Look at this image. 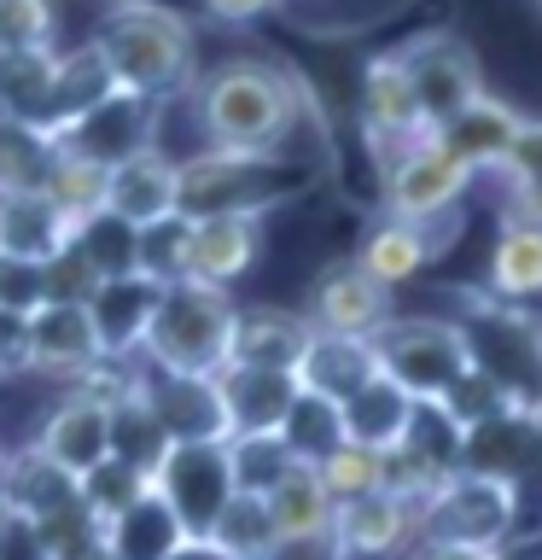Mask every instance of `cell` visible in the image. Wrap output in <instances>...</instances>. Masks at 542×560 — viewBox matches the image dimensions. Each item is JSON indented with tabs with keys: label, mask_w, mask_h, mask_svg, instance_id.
<instances>
[{
	"label": "cell",
	"mask_w": 542,
	"mask_h": 560,
	"mask_svg": "<svg viewBox=\"0 0 542 560\" xmlns=\"http://www.w3.org/2000/svg\"><path fill=\"white\" fill-rule=\"evenodd\" d=\"M94 52L111 70L117 94L164 105L192 88V30L164 0H111L94 24Z\"/></svg>",
	"instance_id": "6da1fadb"
},
{
	"label": "cell",
	"mask_w": 542,
	"mask_h": 560,
	"mask_svg": "<svg viewBox=\"0 0 542 560\" xmlns=\"http://www.w3.org/2000/svg\"><path fill=\"white\" fill-rule=\"evenodd\" d=\"M210 152L274 158L292 135V82L257 59H227L192 82Z\"/></svg>",
	"instance_id": "7a4b0ae2"
},
{
	"label": "cell",
	"mask_w": 542,
	"mask_h": 560,
	"mask_svg": "<svg viewBox=\"0 0 542 560\" xmlns=\"http://www.w3.org/2000/svg\"><path fill=\"white\" fill-rule=\"evenodd\" d=\"M227 327H234V304H227V292L199 287V280L157 287L146 339H140V362L157 368V374L216 380L222 362H227Z\"/></svg>",
	"instance_id": "3957f363"
},
{
	"label": "cell",
	"mask_w": 542,
	"mask_h": 560,
	"mask_svg": "<svg viewBox=\"0 0 542 560\" xmlns=\"http://www.w3.org/2000/svg\"><path fill=\"white\" fill-rule=\"evenodd\" d=\"M455 332H461L472 374L496 385L507 409L537 415V402H542V327L531 315L507 310V304H472L455 322Z\"/></svg>",
	"instance_id": "277c9868"
},
{
	"label": "cell",
	"mask_w": 542,
	"mask_h": 560,
	"mask_svg": "<svg viewBox=\"0 0 542 560\" xmlns=\"http://www.w3.org/2000/svg\"><path fill=\"white\" fill-rule=\"evenodd\" d=\"M297 182H286V164L274 158H239V152H199L175 164V210L187 222L204 217H257L274 210Z\"/></svg>",
	"instance_id": "5b68a950"
},
{
	"label": "cell",
	"mask_w": 542,
	"mask_h": 560,
	"mask_svg": "<svg viewBox=\"0 0 542 560\" xmlns=\"http://www.w3.org/2000/svg\"><path fill=\"white\" fill-rule=\"evenodd\" d=\"M519 514V490L484 472H461L432 485V497L414 508L420 542H455V549H502Z\"/></svg>",
	"instance_id": "8992f818"
},
{
	"label": "cell",
	"mask_w": 542,
	"mask_h": 560,
	"mask_svg": "<svg viewBox=\"0 0 542 560\" xmlns=\"http://www.w3.org/2000/svg\"><path fill=\"white\" fill-rule=\"evenodd\" d=\"M379 374L402 385L414 402H444L467 374V350L455 322H432V315H391L374 332Z\"/></svg>",
	"instance_id": "52a82bcc"
},
{
	"label": "cell",
	"mask_w": 542,
	"mask_h": 560,
	"mask_svg": "<svg viewBox=\"0 0 542 560\" xmlns=\"http://www.w3.org/2000/svg\"><path fill=\"white\" fill-rule=\"evenodd\" d=\"M467 187L472 175L461 164H449L432 135L402 140V147L385 152V210H391V222H414V228L444 222Z\"/></svg>",
	"instance_id": "ba28073f"
},
{
	"label": "cell",
	"mask_w": 542,
	"mask_h": 560,
	"mask_svg": "<svg viewBox=\"0 0 542 560\" xmlns=\"http://www.w3.org/2000/svg\"><path fill=\"white\" fill-rule=\"evenodd\" d=\"M152 497L175 514L187 537H210V525L234 497V479H227V450L222 444H175L164 455V467L152 472Z\"/></svg>",
	"instance_id": "9c48e42d"
},
{
	"label": "cell",
	"mask_w": 542,
	"mask_h": 560,
	"mask_svg": "<svg viewBox=\"0 0 542 560\" xmlns=\"http://www.w3.org/2000/svg\"><path fill=\"white\" fill-rule=\"evenodd\" d=\"M397 65L414 88V105H420V117H426V129H437L444 117H455L461 105H472L484 94L479 59H472V47L455 42V35H420V42L397 47Z\"/></svg>",
	"instance_id": "30bf717a"
},
{
	"label": "cell",
	"mask_w": 542,
	"mask_h": 560,
	"mask_svg": "<svg viewBox=\"0 0 542 560\" xmlns=\"http://www.w3.org/2000/svg\"><path fill=\"white\" fill-rule=\"evenodd\" d=\"M0 502H7L12 514H24L47 542H59L70 532H82V525H94V520H87V508H82L76 479L59 472L52 462H42L35 450L0 455Z\"/></svg>",
	"instance_id": "8fae6325"
},
{
	"label": "cell",
	"mask_w": 542,
	"mask_h": 560,
	"mask_svg": "<svg viewBox=\"0 0 542 560\" xmlns=\"http://www.w3.org/2000/svg\"><path fill=\"white\" fill-rule=\"evenodd\" d=\"M134 392H140V402L157 415V427L169 432V444H227V420H222L216 380H199V374H157V368L140 362V368H134Z\"/></svg>",
	"instance_id": "7c38bea8"
},
{
	"label": "cell",
	"mask_w": 542,
	"mask_h": 560,
	"mask_svg": "<svg viewBox=\"0 0 542 560\" xmlns=\"http://www.w3.org/2000/svg\"><path fill=\"white\" fill-rule=\"evenodd\" d=\"M24 332H30V368L35 374H52L64 385L87 380L99 357V339H94V322L76 298H42L30 315H24Z\"/></svg>",
	"instance_id": "4fadbf2b"
},
{
	"label": "cell",
	"mask_w": 542,
	"mask_h": 560,
	"mask_svg": "<svg viewBox=\"0 0 542 560\" xmlns=\"http://www.w3.org/2000/svg\"><path fill=\"white\" fill-rule=\"evenodd\" d=\"M304 322H309V332L374 339V332L391 322V292H385L379 280H367V275L356 269V257H350V262H332V269H321V280H315Z\"/></svg>",
	"instance_id": "5bb4252c"
},
{
	"label": "cell",
	"mask_w": 542,
	"mask_h": 560,
	"mask_svg": "<svg viewBox=\"0 0 542 560\" xmlns=\"http://www.w3.org/2000/svg\"><path fill=\"white\" fill-rule=\"evenodd\" d=\"M157 129V105L152 100H134V94H111L105 105H94L82 122H70L59 140H47L52 152H76V158H94V164H122V158L157 147L152 140Z\"/></svg>",
	"instance_id": "9a60e30c"
},
{
	"label": "cell",
	"mask_w": 542,
	"mask_h": 560,
	"mask_svg": "<svg viewBox=\"0 0 542 560\" xmlns=\"http://www.w3.org/2000/svg\"><path fill=\"white\" fill-rule=\"evenodd\" d=\"M332 542H339L344 560H391V555H414L420 549V520H414V502L402 497H374L362 502H344L332 508Z\"/></svg>",
	"instance_id": "2e32d148"
},
{
	"label": "cell",
	"mask_w": 542,
	"mask_h": 560,
	"mask_svg": "<svg viewBox=\"0 0 542 560\" xmlns=\"http://www.w3.org/2000/svg\"><path fill=\"white\" fill-rule=\"evenodd\" d=\"M519 135V112L514 105H502L496 94H479L472 105H461L455 117H444L432 129L437 152L449 158V164H461L467 175H484V170H502L507 147H514Z\"/></svg>",
	"instance_id": "e0dca14e"
},
{
	"label": "cell",
	"mask_w": 542,
	"mask_h": 560,
	"mask_svg": "<svg viewBox=\"0 0 542 560\" xmlns=\"http://www.w3.org/2000/svg\"><path fill=\"white\" fill-rule=\"evenodd\" d=\"M152 304H157V287H152L146 275L99 280V287L82 298V310H87V322H94V339H99V357H105V362L140 357V339H146Z\"/></svg>",
	"instance_id": "ac0fdd59"
},
{
	"label": "cell",
	"mask_w": 542,
	"mask_h": 560,
	"mask_svg": "<svg viewBox=\"0 0 542 560\" xmlns=\"http://www.w3.org/2000/svg\"><path fill=\"white\" fill-rule=\"evenodd\" d=\"M216 397H222L227 438H262V432H280V420L292 415L297 380L280 374V368H222Z\"/></svg>",
	"instance_id": "d6986e66"
},
{
	"label": "cell",
	"mask_w": 542,
	"mask_h": 560,
	"mask_svg": "<svg viewBox=\"0 0 542 560\" xmlns=\"http://www.w3.org/2000/svg\"><path fill=\"white\" fill-rule=\"evenodd\" d=\"M105 217H117L129 228H152V222L175 217V158L146 147L105 170Z\"/></svg>",
	"instance_id": "ffe728a7"
},
{
	"label": "cell",
	"mask_w": 542,
	"mask_h": 560,
	"mask_svg": "<svg viewBox=\"0 0 542 560\" xmlns=\"http://www.w3.org/2000/svg\"><path fill=\"white\" fill-rule=\"evenodd\" d=\"M374 374H379L374 339H344V332H309L304 357H297V368H292L297 392H309V397H321V402L356 397Z\"/></svg>",
	"instance_id": "44dd1931"
},
{
	"label": "cell",
	"mask_w": 542,
	"mask_h": 560,
	"mask_svg": "<svg viewBox=\"0 0 542 560\" xmlns=\"http://www.w3.org/2000/svg\"><path fill=\"white\" fill-rule=\"evenodd\" d=\"M30 450L42 455V462H52L59 472H70V479H82L87 467L105 462V402L82 397V392H64L52 402V415L42 420V432H35Z\"/></svg>",
	"instance_id": "7402d4cb"
},
{
	"label": "cell",
	"mask_w": 542,
	"mask_h": 560,
	"mask_svg": "<svg viewBox=\"0 0 542 560\" xmlns=\"http://www.w3.org/2000/svg\"><path fill=\"white\" fill-rule=\"evenodd\" d=\"M117 94L111 70H105V59L94 52V42L70 47L59 52V65H52V88H47V105H42V122H35V135L42 140H59L70 122H82L94 105H105Z\"/></svg>",
	"instance_id": "603a6c76"
},
{
	"label": "cell",
	"mask_w": 542,
	"mask_h": 560,
	"mask_svg": "<svg viewBox=\"0 0 542 560\" xmlns=\"http://www.w3.org/2000/svg\"><path fill=\"white\" fill-rule=\"evenodd\" d=\"M309 345V322L297 310H234V327H227V362L222 368H280L292 374L297 357Z\"/></svg>",
	"instance_id": "cb8c5ba5"
},
{
	"label": "cell",
	"mask_w": 542,
	"mask_h": 560,
	"mask_svg": "<svg viewBox=\"0 0 542 560\" xmlns=\"http://www.w3.org/2000/svg\"><path fill=\"white\" fill-rule=\"evenodd\" d=\"M70 234H76V228H70V222L59 217V210H52L47 192L0 187V257L47 269V262L70 245Z\"/></svg>",
	"instance_id": "d4e9b609"
},
{
	"label": "cell",
	"mask_w": 542,
	"mask_h": 560,
	"mask_svg": "<svg viewBox=\"0 0 542 560\" xmlns=\"http://www.w3.org/2000/svg\"><path fill=\"white\" fill-rule=\"evenodd\" d=\"M257 240H262L257 217H204V222H192V234H187V280L227 292L257 262Z\"/></svg>",
	"instance_id": "484cf974"
},
{
	"label": "cell",
	"mask_w": 542,
	"mask_h": 560,
	"mask_svg": "<svg viewBox=\"0 0 542 560\" xmlns=\"http://www.w3.org/2000/svg\"><path fill=\"white\" fill-rule=\"evenodd\" d=\"M362 117H367V135H374L385 152L402 147V140L432 135L426 117H420V105H414V88H409V77H402V65H397V52H379V59L367 65V77H362Z\"/></svg>",
	"instance_id": "4316f807"
},
{
	"label": "cell",
	"mask_w": 542,
	"mask_h": 560,
	"mask_svg": "<svg viewBox=\"0 0 542 560\" xmlns=\"http://www.w3.org/2000/svg\"><path fill=\"white\" fill-rule=\"evenodd\" d=\"M409 420H414V397L402 392V385H391L385 374H374L356 397L339 402V432H344V444L374 450V455H385L391 444H402Z\"/></svg>",
	"instance_id": "83f0119b"
},
{
	"label": "cell",
	"mask_w": 542,
	"mask_h": 560,
	"mask_svg": "<svg viewBox=\"0 0 542 560\" xmlns=\"http://www.w3.org/2000/svg\"><path fill=\"white\" fill-rule=\"evenodd\" d=\"M129 374H134V368H129ZM169 450H175V444H169V432L157 427V415L146 409V402H140V392L129 385V392H122L111 409H105V455L152 479V472L164 467V455H169Z\"/></svg>",
	"instance_id": "f1b7e54d"
},
{
	"label": "cell",
	"mask_w": 542,
	"mask_h": 560,
	"mask_svg": "<svg viewBox=\"0 0 542 560\" xmlns=\"http://www.w3.org/2000/svg\"><path fill=\"white\" fill-rule=\"evenodd\" d=\"M99 537H105V555L111 560H169L187 542V532L175 525V514L157 497H140L129 514L99 525Z\"/></svg>",
	"instance_id": "f546056e"
},
{
	"label": "cell",
	"mask_w": 542,
	"mask_h": 560,
	"mask_svg": "<svg viewBox=\"0 0 542 560\" xmlns=\"http://www.w3.org/2000/svg\"><path fill=\"white\" fill-rule=\"evenodd\" d=\"M426 257H432V234H426V228H414V222H379L374 234L362 240L356 269L391 292V287H402V280H414L420 269H426Z\"/></svg>",
	"instance_id": "4dcf8cb0"
},
{
	"label": "cell",
	"mask_w": 542,
	"mask_h": 560,
	"mask_svg": "<svg viewBox=\"0 0 542 560\" xmlns=\"http://www.w3.org/2000/svg\"><path fill=\"white\" fill-rule=\"evenodd\" d=\"M262 508H269L280 537H321L332 525V497H327V485L315 467H286L280 485L262 497Z\"/></svg>",
	"instance_id": "1f68e13d"
},
{
	"label": "cell",
	"mask_w": 542,
	"mask_h": 560,
	"mask_svg": "<svg viewBox=\"0 0 542 560\" xmlns=\"http://www.w3.org/2000/svg\"><path fill=\"white\" fill-rule=\"evenodd\" d=\"M52 65H59V47L47 52H0V122H17V129H35L52 88Z\"/></svg>",
	"instance_id": "d6a6232c"
},
{
	"label": "cell",
	"mask_w": 542,
	"mask_h": 560,
	"mask_svg": "<svg viewBox=\"0 0 542 560\" xmlns=\"http://www.w3.org/2000/svg\"><path fill=\"white\" fill-rule=\"evenodd\" d=\"M42 192L52 199V210H59L70 228H82L87 217H99V210H105V164L76 158V152H52Z\"/></svg>",
	"instance_id": "836d02e7"
},
{
	"label": "cell",
	"mask_w": 542,
	"mask_h": 560,
	"mask_svg": "<svg viewBox=\"0 0 542 560\" xmlns=\"http://www.w3.org/2000/svg\"><path fill=\"white\" fill-rule=\"evenodd\" d=\"M210 549H222L227 560H269L274 555V520H269V508H262V497H227V508L216 514V525H210Z\"/></svg>",
	"instance_id": "e575fe53"
},
{
	"label": "cell",
	"mask_w": 542,
	"mask_h": 560,
	"mask_svg": "<svg viewBox=\"0 0 542 560\" xmlns=\"http://www.w3.org/2000/svg\"><path fill=\"white\" fill-rule=\"evenodd\" d=\"M490 292L514 298V304L542 292V234L537 228H519V222L502 228L496 252H490Z\"/></svg>",
	"instance_id": "d590c367"
},
{
	"label": "cell",
	"mask_w": 542,
	"mask_h": 560,
	"mask_svg": "<svg viewBox=\"0 0 542 560\" xmlns=\"http://www.w3.org/2000/svg\"><path fill=\"white\" fill-rule=\"evenodd\" d=\"M280 444H286V455H292L297 467H321L327 455L344 444V432H339V402H321V397L297 392V397H292V415L280 420Z\"/></svg>",
	"instance_id": "8d00e7d4"
},
{
	"label": "cell",
	"mask_w": 542,
	"mask_h": 560,
	"mask_svg": "<svg viewBox=\"0 0 542 560\" xmlns=\"http://www.w3.org/2000/svg\"><path fill=\"white\" fill-rule=\"evenodd\" d=\"M134 234L140 228L129 222H117V217H87L76 234H70V252L82 257V269L94 275V287L99 280H122V275H134Z\"/></svg>",
	"instance_id": "74e56055"
},
{
	"label": "cell",
	"mask_w": 542,
	"mask_h": 560,
	"mask_svg": "<svg viewBox=\"0 0 542 560\" xmlns=\"http://www.w3.org/2000/svg\"><path fill=\"white\" fill-rule=\"evenodd\" d=\"M76 490H82L87 520H94V525H111L117 514H129V508H134L140 497H152V479H146V472H134V467H122V462H111V455H105L99 467H87L82 479H76Z\"/></svg>",
	"instance_id": "f35d334b"
},
{
	"label": "cell",
	"mask_w": 542,
	"mask_h": 560,
	"mask_svg": "<svg viewBox=\"0 0 542 560\" xmlns=\"http://www.w3.org/2000/svg\"><path fill=\"white\" fill-rule=\"evenodd\" d=\"M227 479H234L239 497H269L280 485V472L297 467L286 444H280V432H262V438H227Z\"/></svg>",
	"instance_id": "ab89813d"
},
{
	"label": "cell",
	"mask_w": 542,
	"mask_h": 560,
	"mask_svg": "<svg viewBox=\"0 0 542 560\" xmlns=\"http://www.w3.org/2000/svg\"><path fill=\"white\" fill-rule=\"evenodd\" d=\"M187 234L192 222L175 210V217L152 222L134 234V275H146L152 287H175V280H187Z\"/></svg>",
	"instance_id": "60d3db41"
},
{
	"label": "cell",
	"mask_w": 542,
	"mask_h": 560,
	"mask_svg": "<svg viewBox=\"0 0 542 560\" xmlns=\"http://www.w3.org/2000/svg\"><path fill=\"white\" fill-rule=\"evenodd\" d=\"M52 164V147L35 129H17V122H0V187H30L42 192Z\"/></svg>",
	"instance_id": "b9f144b4"
},
{
	"label": "cell",
	"mask_w": 542,
	"mask_h": 560,
	"mask_svg": "<svg viewBox=\"0 0 542 560\" xmlns=\"http://www.w3.org/2000/svg\"><path fill=\"white\" fill-rule=\"evenodd\" d=\"M59 30L52 0H0V52H47Z\"/></svg>",
	"instance_id": "7bdbcfd3"
},
{
	"label": "cell",
	"mask_w": 542,
	"mask_h": 560,
	"mask_svg": "<svg viewBox=\"0 0 542 560\" xmlns=\"http://www.w3.org/2000/svg\"><path fill=\"white\" fill-rule=\"evenodd\" d=\"M315 472H321L332 508L362 502V497H374V490H379V455L374 450H356V444H339Z\"/></svg>",
	"instance_id": "ee69618b"
},
{
	"label": "cell",
	"mask_w": 542,
	"mask_h": 560,
	"mask_svg": "<svg viewBox=\"0 0 542 560\" xmlns=\"http://www.w3.org/2000/svg\"><path fill=\"white\" fill-rule=\"evenodd\" d=\"M496 175L502 182H542V117H519V135Z\"/></svg>",
	"instance_id": "f6af8a7d"
},
{
	"label": "cell",
	"mask_w": 542,
	"mask_h": 560,
	"mask_svg": "<svg viewBox=\"0 0 542 560\" xmlns=\"http://www.w3.org/2000/svg\"><path fill=\"white\" fill-rule=\"evenodd\" d=\"M47 298V275L35 269V262H12V257H0V304L17 310V315H30L35 304Z\"/></svg>",
	"instance_id": "bcb514c9"
},
{
	"label": "cell",
	"mask_w": 542,
	"mask_h": 560,
	"mask_svg": "<svg viewBox=\"0 0 542 560\" xmlns=\"http://www.w3.org/2000/svg\"><path fill=\"white\" fill-rule=\"evenodd\" d=\"M0 560H47V537L24 514H12V508L0 520Z\"/></svg>",
	"instance_id": "7dc6e473"
},
{
	"label": "cell",
	"mask_w": 542,
	"mask_h": 560,
	"mask_svg": "<svg viewBox=\"0 0 542 560\" xmlns=\"http://www.w3.org/2000/svg\"><path fill=\"white\" fill-rule=\"evenodd\" d=\"M30 368V332H24V315L0 304V380L24 374Z\"/></svg>",
	"instance_id": "c3c4849f"
},
{
	"label": "cell",
	"mask_w": 542,
	"mask_h": 560,
	"mask_svg": "<svg viewBox=\"0 0 542 560\" xmlns=\"http://www.w3.org/2000/svg\"><path fill=\"white\" fill-rule=\"evenodd\" d=\"M47 560H111V555H105L99 525H82V532H70V537H59V542H47Z\"/></svg>",
	"instance_id": "681fc988"
},
{
	"label": "cell",
	"mask_w": 542,
	"mask_h": 560,
	"mask_svg": "<svg viewBox=\"0 0 542 560\" xmlns=\"http://www.w3.org/2000/svg\"><path fill=\"white\" fill-rule=\"evenodd\" d=\"M507 222L542 234V182H507Z\"/></svg>",
	"instance_id": "f907efd6"
},
{
	"label": "cell",
	"mask_w": 542,
	"mask_h": 560,
	"mask_svg": "<svg viewBox=\"0 0 542 560\" xmlns=\"http://www.w3.org/2000/svg\"><path fill=\"white\" fill-rule=\"evenodd\" d=\"M269 560H344V555L332 542V532H321V537H280Z\"/></svg>",
	"instance_id": "816d5d0a"
},
{
	"label": "cell",
	"mask_w": 542,
	"mask_h": 560,
	"mask_svg": "<svg viewBox=\"0 0 542 560\" xmlns=\"http://www.w3.org/2000/svg\"><path fill=\"white\" fill-rule=\"evenodd\" d=\"M199 7L216 18V24H251V18H262V12H274L280 0H199Z\"/></svg>",
	"instance_id": "f5cc1de1"
},
{
	"label": "cell",
	"mask_w": 542,
	"mask_h": 560,
	"mask_svg": "<svg viewBox=\"0 0 542 560\" xmlns=\"http://www.w3.org/2000/svg\"><path fill=\"white\" fill-rule=\"evenodd\" d=\"M409 560H502V549H455V542H420Z\"/></svg>",
	"instance_id": "db71d44e"
},
{
	"label": "cell",
	"mask_w": 542,
	"mask_h": 560,
	"mask_svg": "<svg viewBox=\"0 0 542 560\" xmlns=\"http://www.w3.org/2000/svg\"><path fill=\"white\" fill-rule=\"evenodd\" d=\"M169 560H227V555H222V549H210V542H199V537H187Z\"/></svg>",
	"instance_id": "11a10c76"
},
{
	"label": "cell",
	"mask_w": 542,
	"mask_h": 560,
	"mask_svg": "<svg viewBox=\"0 0 542 560\" xmlns=\"http://www.w3.org/2000/svg\"><path fill=\"white\" fill-rule=\"evenodd\" d=\"M531 420H537V432H542V402H537V415H531Z\"/></svg>",
	"instance_id": "9f6ffc18"
},
{
	"label": "cell",
	"mask_w": 542,
	"mask_h": 560,
	"mask_svg": "<svg viewBox=\"0 0 542 560\" xmlns=\"http://www.w3.org/2000/svg\"><path fill=\"white\" fill-rule=\"evenodd\" d=\"M0 520H7V502H0Z\"/></svg>",
	"instance_id": "6f0895ef"
}]
</instances>
